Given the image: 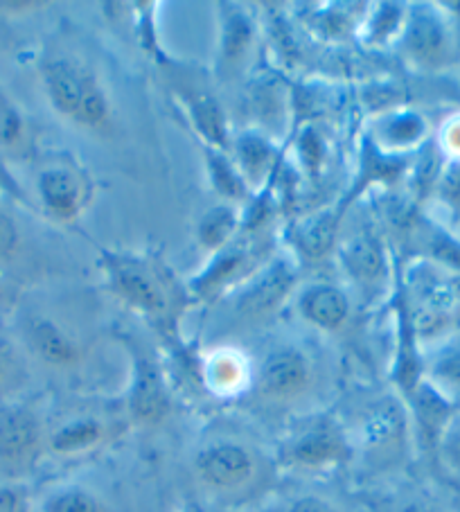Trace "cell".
<instances>
[{
  "instance_id": "cell-1",
  "label": "cell",
  "mask_w": 460,
  "mask_h": 512,
  "mask_svg": "<svg viewBox=\"0 0 460 512\" xmlns=\"http://www.w3.org/2000/svg\"><path fill=\"white\" fill-rule=\"evenodd\" d=\"M46 95L59 116L86 129L106 127L111 116L109 97L91 68L68 57H55L41 66Z\"/></svg>"
},
{
  "instance_id": "cell-2",
  "label": "cell",
  "mask_w": 460,
  "mask_h": 512,
  "mask_svg": "<svg viewBox=\"0 0 460 512\" xmlns=\"http://www.w3.org/2000/svg\"><path fill=\"white\" fill-rule=\"evenodd\" d=\"M194 474L219 499H242L262 476L260 456L240 440H215L194 456Z\"/></svg>"
},
{
  "instance_id": "cell-3",
  "label": "cell",
  "mask_w": 460,
  "mask_h": 512,
  "mask_svg": "<svg viewBox=\"0 0 460 512\" xmlns=\"http://www.w3.org/2000/svg\"><path fill=\"white\" fill-rule=\"evenodd\" d=\"M352 458L350 438L332 418H316L291 436L282 447V461L296 470L323 472Z\"/></svg>"
},
{
  "instance_id": "cell-4",
  "label": "cell",
  "mask_w": 460,
  "mask_h": 512,
  "mask_svg": "<svg viewBox=\"0 0 460 512\" xmlns=\"http://www.w3.org/2000/svg\"><path fill=\"white\" fill-rule=\"evenodd\" d=\"M102 269L115 296L125 300L134 310L147 316H158L167 310L165 282L152 264L127 253L104 251Z\"/></svg>"
},
{
  "instance_id": "cell-5",
  "label": "cell",
  "mask_w": 460,
  "mask_h": 512,
  "mask_svg": "<svg viewBox=\"0 0 460 512\" xmlns=\"http://www.w3.org/2000/svg\"><path fill=\"white\" fill-rule=\"evenodd\" d=\"M48 436L39 413L21 402L0 404V465L25 470L39 461Z\"/></svg>"
},
{
  "instance_id": "cell-6",
  "label": "cell",
  "mask_w": 460,
  "mask_h": 512,
  "mask_svg": "<svg viewBox=\"0 0 460 512\" xmlns=\"http://www.w3.org/2000/svg\"><path fill=\"white\" fill-rule=\"evenodd\" d=\"M131 352V384L127 393V411L131 422L140 427H156L170 416L172 395L156 361L145 350L127 343Z\"/></svg>"
},
{
  "instance_id": "cell-7",
  "label": "cell",
  "mask_w": 460,
  "mask_h": 512,
  "mask_svg": "<svg viewBox=\"0 0 460 512\" xmlns=\"http://www.w3.org/2000/svg\"><path fill=\"white\" fill-rule=\"evenodd\" d=\"M314 382V366L300 348L282 346L271 350L258 368L255 386L264 400L287 404L303 397Z\"/></svg>"
},
{
  "instance_id": "cell-8",
  "label": "cell",
  "mask_w": 460,
  "mask_h": 512,
  "mask_svg": "<svg viewBox=\"0 0 460 512\" xmlns=\"http://www.w3.org/2000/svg\"><path fill=\"white\" fill-rule=\"evenodd\" d=\"M409 57L424 68L445 66L451 55V37L442 14L433 5H418L409 14L404 30Z\"/></svg>"
},
{
  "instance_id": "cell-9",
  "label": "cell",
  "mask_w": 460,
  "mask_h": 512,
  "mask_svg": "<svg viewBox=\"0 0 460 512\" xmlns=\"http://www.w3.org/2000/svg\"><path fill=\"white\" fill-rule=\"evenodd\" d=\"M25 343L34 357L43 361L48 368L68 370L75 368L82 359L77 341L70 334L46 316H32L25 323Z\"/></svg>"
},
{
  "instance_id": "cell-10",
  "label": "cell",
  "mask_w": 460,
  "mask_h": 512,
  "mask_svg": "<svg viewBox=\"0 0 460 512\" xmlns=\"http://www.w3.org/2000/svg\"><path fill=\"white\" fill-rule=\"evenodd\" d=\"M37 190L46 213L59 219V222H70V219L82 213L86 201L84 183L70 167L57 165L43 170L39 174Z\"/></svg>"
},
{
  "instance_id": "cell-11",
  "label": "cell",
  "mask_w": 460,
  "mask_h": 512,
  "mask_svg": "<svg viewBox=\"0 0 460 512\" xmlns=\"http://www.w3.org/2000/svg\"><path fill=\"white\" fill-rule=\"evenodd\" d=\"M300 314L314 328L334 332L343 328L345 321H348L350 300L339 287L318 285L307 289L300 298Z\"/></svg>"
},
{
  "instance_id": "cell-12",
  "label": "cell",
  "mask_w": 460,
  "mask_h": 512,
  "mask_svg": "<svg viewBox=\"0 0 460 512\" xmlns=\"http://www.w3.org/2000/svg\"><path fill=\"white\" fill-rule=\"evenodd\" d=\"M406 413L395 400H386L364 422V443L373 452H393L404 445Z\"/></svg>"
},
{
  "instance_id": "cell-13",
  "label": "cell",
  "mask_w": 460,
  "mask_h": 512,
  "mask_svg": "<svg viewBox=\"0 0 460 512\" xmlns=\"http://www.w3.org/2000/svg\"><path fill=\"white\" fill-rule=\"evenodd\" d=\"M106 440V425L97 418H73L48 434V449L57 456L93 452Z\"/></svg>"
},
{
  "instance_id": "cell-14",
  "label": "cell",
  "mask_w": 460,
  "mask_h": 512,
  "mask_svg": "<svg viewBox=\"0 0 460 512\" xmlns=\"http://www.w3.org/2000/svg\"><path fill=\"white\" fill-rule=\"evenodd\" d=\"M203 379L210 391L219 395H235L249 384V364L235 350L212 352L203 364Z\"/></svg>"
},
{
  "instance_id": "cell-15",
  "label": "cell",
  "mask_w": 460,
  "mask_h": 512,
  "mask_svg": "<svg viewBox=\"0 0 460 512\" xmlns=\"http://www.w3.org/2000/svg\"><path fill=\"white\" fill-rule=\"evenodd\" d=\"M41 512H113L100 494L84 485H64L41 501Z\"/></svg>"
},
{
  "instance_id": "cell-16",
  "label": "cell",
  "mask_w": 460,
  "mask_h": 512,
  "mask_svg": "<svg viewBox=\"0 0 460 512\" xmlns=\"http://www.w3.org/2000/svg\"><path fill=\"white\" fill-rule=\"evenodd\" d=\"M185 102H188L192 122L197 125L199 134L206 138L210 145L226 147L228 129H226V118L224 113H221L219 104L208 95H192Z\"/></svg>"
},
{
  "instance_id": "cell-17",
  "label": "cell",
  "mask_w": 460,
  "mask_h": 512,
  "mask_svg": "<svg viewBox=\"0 0 460 512\" xmlns=\"http://www.w3.org/2000/svg\"><path fill=\"white\" fill-rule=\"evenodd\" d=\"M235 152H237V161H240L242 179H249L253 183L262 181L264 176L271 172L273 156H276L267 140L255 134H244L240 140H237Z\"/></svg>"
},
{
  "instance_id": "cell-18",
  "label": "cell",
  "mask_w": 460,
  "mask_h": 512,
  "mask_svg": "<svg viewBox=\"0 0 460 512\" xmlns=\"http://www.w3.org/2000/svg\"><path fill=\"white\" fill-rule=\"evenodd\" d=\"M291 280L294 278H291L289 269L278 264V267H273L269 273H264V278L246 294L244 307L251 312L269 310V307L278 303V298L282 294H287Z\"/></svg>"
},
{
  "instance_id": "cell-19",
  "label": "cell",
  "mask_w": 460,
  "mask_h": 512,
  "mask_svg": "<svg viewBox=\"0 0 460 512\" xmlns=\"http://www.w3.org/2000/svg\"><path fill=\"white\" fill-rule=\"evenodd\" d=\"M345 267L352 271L355 278L373 280L379 273L384 271V255L379 249L375 240H368V237H359V240L352 242L343 253Z\"/></svg>"
},
{
  "instance_id": "cell-20",
  "label": "cell",
  "mask_w": 460,
  "mask_h": 512,
  "mask_svg": "<svg viewBox=\"0 0 460 512\" xmlns=\"http://www.w3.org/2000/svg\"><path fill=\"white\" fill-rule=\"evenodd\" d=\"M237 226V217L230 206L210 208L199 222V242L206 249H221L226 246Z\"/></svg>"
},
{
  "instance_id": "cell-21",
  "label": "cell",
  "mask_w": 460,
  "mask_h": 512,
  "mask_svg": "<svg viewBox=\"0 0 460 512\" xmlns=\"http://www.w3.org/2000/svg\"><path fill=\"white\" fill-rule=\"evenodd\" d=\"M251 37V21L242 12L230 10L224 21V37H221V55H224L226 64H235L237 59H242L246 48H249Z\"/></svg>"
},
{
  "instance_id": "cell-22",
  "label": "cell",
  "mask_w": 460,
  "mask_h": 512,
  "mask_svg": "<svg viewBox=\"0 0 460 512\" xmlns=\"http://www.w3.org/2000/svg\"><path fill=\"white\" fill-rule=\"evenodd\" d=\"M427 134V122L418 113H397L382 125V138L391 147H411Z\"/></svg>"
},
{
  "instance_id": "cell-23",
  "label": "cell",
  "mask_w": 460,
  "mask_h": 512,
  "mask_svg": "<svg viewBox=\"0 0 460 512\" xmlns=\"http://www.w3.org/2000/svg\"><path fill=\"white\" fill-rule=\"evenodd\" d=\"M334 226H336V222L327 215L309 219V222L298 231L300 249H303L307 255H312V258L325 255L327 251L332 249Z\"/></svg>"
},
{
  "instance_id": "cell-24",
  "label": "cell",
  "mask_w": 460,
  "mask_h": 512,
  "mask_svg": "<svg viewBox=\"0 0 460 512\" xmlns=\"http://www.w3.org/2000/svg\"><path fill=\"white\" fill-rule=\"evenodd\" d=\"M244 255L242 251L230 249L217 255V260L212 262V267L208 271L201 273L199 280H194V289L199 294H210V291L219 289L221 285H226L228 278H233V273L242 267Z\"/></svg>"
},
{
  "instance_id": "cell-25",
  "label": "cell",
  "mask_w": 460,
  "mask_h": 512,
  "mask_svg": "<svg viewBox=\"0 0 460 512\" xmlns=\"http://www.w3.org/2000/svg\"><path fill=\"white\" fill-rule=\"evenodd\" d=\"M208 165H210L212 185H215L221 197H226V199H242L244 197L246 183L242 179V174L237 172L224 156L217 152H210Z\"/></svg>"
},
{
  "instance_id": "cell-26",
  "label": "cell",
  "mask_w": 460,
  "mask_h": 512,
  "mask_svg": "<svg viewBox=\"0 0 460 512\" xmlns=\"http://www.w3.org/2000/svg\"><path fill=\"white\" fill-rule=\"evenodd\" d=\"M25 138V118L19 107L0 88V149H12Z\"/></svg>"
},
{
  "instance_id": "cell-27",
  "label": "cell",
  "mask_w": 460,
  "mask_h": 512,
  "mask_svg": "<svg viewBox=\"0 0 460 512\" xmlns=\"http://www.w3.org/2000/svg\"><path fill=\"white\" fill-rule=\"evenodd\" d=\"M431 384L442 393L460 395V346L449 348L433 361L431 366Z\"/></svg>"
},
{
  "instance_id": "cell-28",
  "label": "cell",
  "mask_w": 460,
  "mask_h": 512,
  "mask_svg": "<svg viewBox=\"0 0 460 512\" xmlns=\"http://www.w3.org/2000/svg\"><path fill=\"white\" fill-rule=\"evenodd\" d=\"M21 375V361L10 337L0 330V404L7 402L5 393L16 384Z\"/></svg>"
},
{
  "instance_id": "cell-29",
  "label": "cell",
  "mask_w": 460,
  "mask_h": 512,
  "mask_svg": "<svg viewBox=\"0 0 460 512\" xmlns=\"http://www.w3.org/2000/svg\"><path fill=\"white\" fill-rule=\"evenodd\" d=\"M438 452L449 470L460 474V411H454V416L449 418L445 429H442L438 440Z\"/></svg>"
},
{
  "instance_id": "cell-30",
  "label": "cell",
  "mask_w": 460,
  "mask_h": 512,
  "mask_svg": "<svg viewBox=\"0 0 460 512\" xmlns=\"http://www.w3.org/2000/svg\"><path fill=\"white\" fill-rule=\"evenodd\" d=\"M0 512H30V494L21 483L0 481Z\"/></svg>"
},
{
  "instance_id": "cell-31",
  "label": "cell",
  "mask_w": 460,
  "mask_h": 512,
  "mask_svg": "<svg viewBox=\"0 0 460 512\" xmlns=\"http://www.w3.org/2000/svg\"><path fill=\"white\" fill-rule=\"evenodd\" d=\"M21 246V233L19 226H16L14 217L10 213H5L0 208V262L14 258V253L19 251Z\"/></svg>"
},
{
  "instance_id": "cell-32",
  "label": "cell",
  "mask_w": 460,
  "mask_h": 512,
  "mask_svg": "<svg viewBox=\"0 0 460 512\" xmlns=\"http://www.w3.org/2000/svg\"><path fill=\"white\" fill-rule=\"evenodd\" d=\"M440 192L449 206L460 213V161H454L449 165V170L442 176Z\"/></svg>"
},
{
  "instance_id": "cell-33",
  "label": "cell",
  "mask_w": 460,
  "mask_h": 512,
  "mask_svg": "<svg viewBox=\"0 0 460 512\" xmlns=\"http://www.w3.org/2000/svg\"><path fill=\"white\" fill-rule=\"evenodd\" d=\"M282 512H339V510H336L330 501L314 497V494H307V497H298L291 501Z\"/></svg>"
},
{
  "instance_id": "cell-34",
  "label": "cell",
  "mask_w": 460,
  "mask_h": 512,
  "mask_svg": "<svg viewBox=\"0 0 460 512\" xmlns=\"http://www.w3.org/2000/svg\"><path fill=\"white\" fill-rule=\"evenodd\" d=\"M442 145L449 156H454V161H460V116L451 118L442 129Z\"/></svg>"
},
{
  "instance_id": "cell-35",
  "label": "cell",
  "mask_w": 460,
  "mask_h": 512,
  "mask_svg": "<svg viewBox=\"0 0 460 512\" xmlns=\"http://www.w3.org/2000/svg\"><path fill=\"white\" fill-rule=\"evenodd\" d=\"M377 512H438L436 508L427 506L420 501H402V503H386V506H377Z\"/></svg>"
},
{
  "instance_id": "cell-36",
  "label": "cell",
  "mask_w": 460,
  "mask_h": 512,
  "mask_svg": "<svg viewBox=\"0 0 460 512\" xmlns=\"http://www.w3.org/2000/svg\"><path fill=\"white\" fill-rule=\"evenodd\" d=\"M5 298V287H3V280H0V300Z\"/></svg>"
},
{
  "instance_id": "cell-37",
  "label": "cell",
  "mask_w": 460,
  "mask_h": 512,
  "mask_svg": "<svg viewBox=\"0 0 460 512\" xmlns=\"http://www.w3.org/2000/svg\"><path fill=\"white\" fill-rule=\"evenodd\" d=\"M185 512H203V510H199V508H190V510H185Z\"/></svg>"
}]
</instances>
